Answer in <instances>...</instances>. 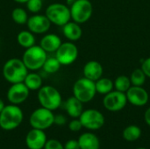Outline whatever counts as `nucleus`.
<instances>
[{"label": "nucleus", "instance_id": "31", "mask_svg": "<svg viewBox=\"0 0 150 149\" xmlns=\"http://www.w3.org/2000/svg\"><path fill=\"white\" fill-rule=\"evenodd\" d=\"M83 128L82 123L79 119H73L69 123V129L72 132H79Z\"/></svg>", "mask_w": 150, "mask_h": 149}, {"label": "nucleus", "instance_id": "10", "mask_svg": "<svg viewBox=\"0 0 150 149\" xmlns=\"http://www.w3.org/2000/svg\"><path fill=\"white\" fill-rule=\"evenodd\" d=\"M55 57L61 65H70L74 63L78 57V48L72 41L63 42L56 50Z\"/></svg>", "mask_w": 150, "mask_h": 149}, {"label": "nucleus", "instance_id": "11", "mask_svg": "<svg viewBox=\"0 0 150 149\" xmlns=\"http://www.w3.org/2000/svg\"><path fill=\"white\" fill-rule=\"evenodd\" d=\"M127 104L126 93L118 90H112L105 95L103 99L104 107L109 112H120L125 108Z\"/></svg>", "mask_w": 150, "mask_h": 149}, {"label": "nucleus", "instance_id": "15", "mask_svg": "<svg viewBox=\"0 0 150 149\" xmlns=\"http://www.w3.org/2000/svg\"><path fill=\"white\" fill-rule=\"evenodd\" d=\"M47 141L44 130L36 128H32L25 136V145L28 149H43Z\"/></svg>", "mask_w": 150, "mask_h": 149}, {"label": "nucleus", "instance_id": "24", "mask_svg": "<svg viewBox=\"0 0 150 149\" xmlns=\"http://www.w3.org/2000/svg\"><path fill=\"white\" fill-rule=\"evenodd\" d=\"M122 136L127 141H130V142L135 141L141 138L142 129L135 125L128 126L124 129L122 133Z\"/></svg>", "mask_w": 150, "mask_h": 149}, {"label": "nucleus", "instance_id": "3", "mask_svg": "<svg viewBox=\"0 0 150 149\" xmlns=\"http://www.w3.org/2000/svg\"><path fill=\"white\" fill-rule=\"evenodd\" d=\"M38 101L41 107L54 111L62 105V97L60 91L51 85H44L38 90Z\"/></svg>", "mask_w": 150, "mask_h": 149}, {"label": "nucleus", "instance_id": "22", "mask_svg": "<svg viewBox=\"0 0 150 149\" xmlns=\"http://www.w3.org/2000/svg\"><path fill=\"white\" fill-rule=\"evenodd\" d=\"M35 36L29 30H24L18 33L17 35V41L19 46L24 48L31 47L32 46L35 45Z\"/></svg>", "mask_w": 150, "mask_h": 149}, {"label": "nucleus", "instance_id": "5", "mask_svg": "<svg viewBox=\"0 0 150 149\" xmlns=\"http://www.w3.org/2000/svg\"><path fill=\"white\" fill-rule=\"evenodd\" d=\"M45 15L49 19L51 24L58 26H63L71 19L69 7L61 3H54L49 4L45 11Z\"/></svg>", "mask_w": 150, "mask_h": 149}, {"label": "nucleus", "instance_id": "7", "mask_svg": "<svg viewBox=\"0 0 150 149\" xmlns=\"http://www.w3.org/2000/svg\"><path fill=\"white\" fill-rule=\"evenodd\" d=\"M69 9L71 19L80 25L87 22L93 12V6L90 0H75Z\"/></svg>", "mask_w": 150, "mask_h": 149}, {"label": "nucleus", "instance_id": "27", "mask_svg": "<svg viewBox=\"0 0 150 149\" xmlns=\"http://www.w3.org/2000/svg\"><path fill=\"white\" fill-rule=\"evenodd\" d=\"M113 86L115 90L126 93L127 90L132 86L130 78L127 76H120L113 82Z\"/></svg>", "mask_w": 150, "mask_h": 149}, {"label": "nucleus", "instance_id": "39", "mask_svg": "<svg viewBox=\"0 0 150 149\" xmlns=\"http://www.w3.org/2000/svg\"><path fill=\"white\" fill-rule=\"evenodd\" d=\"M137 149H147V148H139Z\"/></svg>", "mask_w": 150, "mask_h": 149}, {"label": "nucleus", "instance_id": "23", "mask_svg": "<svg viewBox=\"0 0 150 149\" xmlns=\"http://www.w3.org/2000/svg\"><path fill=\"white\" fill-rule=\"evenodd\" d=\"M95 86L97 93L101 95H106L107 93L111 92L114 88L113 82L106 77H101L97 80L95 82Z\"/></svg>", "mask_w": 150, "mask_h": 149}, {"label": "nucleus", "instance_id": "35", "mask_svg": "<svg viewBox=\"0 0 150 149\" xmlns=\"http://www.w3.org/2000/svg\"><path fill=\"white\" fill-rule=\"evenodd\" d=\"M144 119H145L146 124L149 126H150V107L146 110V112L144 113Z\"/></svg>", "mask_w": 150, "mask_h": 149}, {"label": "nucleus", "instance_id": "1", "mask_svg": "<svg viewBox=\"0 0 150 149\" xmlns=\"http://www.w3.org/2000/svg\"><path fill=\"white\" fill-rule=\"evenodd\" d=\"M2 72L4 78L11 84H13L24 82L28 74V68L22 59L11 58L4 64Z\"/></svg>", "mask_w": 150, "mask_h": 149}, {"label": "nucleus", "instance_id": "36", "mask_svg": "<svg viewBox=\"0 0 150 149\" xmlns=\"http://www.w3.org/2000/svg\"><path fill=\"white\" fill-rule=\"evenodd\" d=\"M4 106H5V105H4V102L0 98V112L3 111V109L4 108Z\"/></svg>", "mask_w": 150, "mask_h": 149}, {"label": "nucleus", "instance_id": "19", "mask_svg": "<svg viewBox=\"0 0 150 149\" xmlns=\"http://www.w3.org/2000/svg\"><path fill=\"white\" fill-rule=\"evenodd\" d=\"M62 33L69 41L78 40L83 34V30L80 24L75 21H69L62 26Z\"/></svg>", "mask_w": 150, "mask_h": 149}, {"label": "nucleus", "instance_id": "4", "mask_svg": "<svg viewBox=\"0 0 150 149\" xmlns=\"http://www.w3.org/2000/svg\"><path fill=\"white\" fill-rule=\"evenodd\" d=\"M47 58V53L40 45H33L31 47L25 48L22 61L28 70L35 71L42 68Z\"/></svg>", "mask_w": 150, "mask_h": 149}, {"label": "nucleus", "instance_id": "9", "mask_svg": "<svg viewBox=\"0 0 150 149\" xmlns=\"http://www.w3.org/2000/svg\"><path fill=\"white\" fill-rule=\"evenodd\" d=\"M83 127L88 130H98L105 125V117L103 113L96 109H88L83 111L78 118Z\"/></svg>", "mask_w": 150, "mask_h": 149}, {"label": "nucleus", "instance_id": "14", "mask_svg": "<svg viewBox=\"0 0 150 149\" xmlns=\"http://www.w3.org/2000/svg\"><path fill=\"white\" fill-rule=\"evenodd\" d=\"M126 96L127 102L138 107L146 105L149 99L148 91L142 86L132 85L126 92Z\"/></svg>", "mask_w": 150, "mask_h": 149}, {"label": "nucleus", "instance_id": "30", "mask_svg": "<svg viewBox=\"0 0 150 149\" xmlns=\"http://www.w3.org/2000/svg\"><path fill=\"white\" fill-rule=\"evenodd\" d=\"M43 149H64V147L59 141L51 139L47 141Z\"/></svg>", "mask_w": 150, "mask_h": 149}, {"label": "nucleus", "instance_id": "12", "mask_svg": "<svg viewBox=\"0 0 150 149\" xmlns=\"http://www.w3.org/2000/svg\"><path fill=\"white\" fill-rule=\"evenodd\" d=\"M30 90L24 83H13L7 91V99L11 104L19 105L28 98Z\"/></svg>", "mask_w": 150, "mask_h": 149}, {"label": "nucleus", "instance_id": "18", "mask_svg": "<svg viewBox=\"0 0 150 149\" xmlns=\"http://www.w3.org/2000/svg\"><path fill=\"white\" fill-rule=\"evenodd\" d=\"M63 106L68 115L72 119H78L83 111V103L74 96L69 97L63 103Z\"/></svg>", "mask_w": 150, "mask_h": 149}, {"label": "nucleus", "instance_id": "34", "mask_svg": "<svg viewBox=\"0 0 150 149\" xmlns=\"http://www.w3.org/2000/svg\"><path fill=\"white\" fill-rule=\"evenodd\" d=\"M64 149H80V146L78 141L76 140H69L64 145Z\"/></svg>", "mask_w": 150, "mask_h": 149}, {"label": "nucleus", "instance_id": "21", "mask_svg": "<svg viewBox=\"0 0 150 149\" xmlns=\"http://www.w3.org/2000/svg\"><path fill=\"white\" fill-rule=\"evenodd\" d=\"M23 83L29 89V90H39L43 86L41 76L35 72H28Z\"/></svg>", "mask_w": 150, "mask_h": 149}, {"label": "nucleus", "instance_id": "8", "mask_svg": "<svg viewBox=\"0 0 150 149\" xmlns=\"http://www.w3.org/2000/svg\"><path fill=\"white\" fill-rule=\"evenodd\" d=\"M54 114L53 111L46 109L44 107H40L34 110L29 118V123L32 128H36L40 130H46L54 125Z\"/></svg>", "mask_w": 150, "mask_h": 149}, {"label": "nucleus", "instance_id": "29", "mask_svg": "<svg viewBox=\"0 0 150 149\" xmlns=\"http://www.w3.org/2000/svg\"><path fill=\"white\" fill-rule=\"evenodd\" d=\"M25 4H26L27 10L30 12L34 13V14L40 12L43 6L42 0H28Z\"/></svg>", "mask_w": 150, "mask_h": 149}, {"label": "nucleus", "instance_id": "26", "mask_svg": "<svg viewBox=\"0 0 150 149\" xmlns=\"http://www.w3.org/2000/svg\"><path fill=\"white\" fill-rule=\"evenodd\" d=\"M61 63L59 62V61L56 59V57H47L43 67L42 69L44 70V72L47 73V74H54L56 72L59 71V69L61 68Z\"/></svg>", "mask_w": 150, "mask_h": 149}, {"label": "nucleus", "instance_id": "32", "mask_svg": "<svg viewBox=\"0 0 150 149\" xmlns=\"http://www.w3.org/2000/svg\"><path fill=\"white\" fill-rule=\"evenodd\" d=\"M141 68L142 69V71L146 75V76L150 78V57L142 61Z\"/></svg>", "mask_w": 150, "mask_h": 149}, {"label": "nucleus", "instance_id": "2", "mask_svg": "<svg viewBox=\"0 0 150 149\" xmlns=\"http://www.w3.org/2000/svg\"><path fill=\"white\" fill-rule=\"evenodd\" d=\"M24 119V113L21 108L16 105H5L0 112V127L5 131H11L18 128Z\"/></svg>", "mask_w": 150, "mask_h": 149}, {"label": "nucleus", "instance_id": "20", "mask_svg": "<svg viewBox=\"0 0 150 149\" xmlns=\"http://www.w3.org/2000/svg\"><path fill=\"white\" fill-rule=\"evenodd\" d=\"M80 149H99L100 141L98 136L92 133H84L78 138Z\"/></svg>", "mask_w": 150, "mask_h": 149}, {"label": "nucleus", "instance_id": "37", "mask_svg": "<svg viewBox=\"0 0 150 149\" xmlns=\"http://www.w3.org/2000/svg\"><path fill=\"white\" fill-rule=\"evenodd\" d=\"M13 1L18 4H26L28 0H13Z\"/></svg>", "mask_w": 150, "mask_h": 149}, {"label": "nucleus", "instance_id": "13", "mask_svg": "<svg viewBox=\"0 0 150 149\" xmlns=\"http://www.w3.org/2000/svg\"><path fill=\"white\" fill-rule=\"evenodd\" d=\"M26 25L28 27V30L31 31L33 33L42 34L49 30L51 26V22L46 15L36 13L28 18Z\"/></svg>", "mask_w": 150, "mask_h": 149}, {"label": "nucleus", "instance_id": "6", "mask_svg": "<svg viewBox=\"0 0 150 149\" xmlns=\"http://www.w3.org/2000/svg\"><path fill=\"white\" fill-rule=\"evenodd\" d=\"M96 94L95 82L84 76L76 80L73 85V96L83 104L91 102L95 97Z\"/></svg>", "mask_w": 150, "mask_h": 149}, {"label": "nucleus", "instance_id": "33", "mask_svg": "<svg viewBox=\"0 0 150 149\" xmlns=\"http://www.w3.org/2000/svg\"><path fill=\"white\" fill-rule=\"evenodd\" d=\"M67 123V119L64 115L62 114H57L54 115V125L62 126H64Z\"/></svg>", "mask_w": 150, "mask_h": 149}, {"label": "nucleus", "instance_id": "17", "mask_svg": "<svg viewBox=\"0 0 150 149\" xmlns=\"http://www.w3.org/2000/svg\"><path fill=\"white\" fill-rule=\"evenodd\" d=\"M62 43V39L57 34L47 33L41 38L40 46L47 53H55Z\"/></svg>", "mask_w": 150, "mask_h": 149}, {"label": "nucleus", "instance_id": "28", "mask_svg": "<svg viewBox=\"0 0 150 149\" xmlns=\"http://www.w3.org/2000/svg\"><path fill=\"white\" fill-rule=\"evenodd\" d=\"M130 81L131 84L134 86H142L146 82V75L142 71V68H136L134 69L130 76Z\"/></svg>", "mask_w": 150, "mask_h": 149}, {"label": "nucleus", "instance_id": "25", "mask_svg": "<svg viewBox=\"0 0 150 149\" xmlns=\"http://www.w3.org/2000/svg\"><path fill=\"white\" fill-rule=\"evenodd\" d=\"M28 18L29 17H28L27 11L21 7H17V8L13 9L11 11V18L18 25L26 24Z\"/></svg>", "mask_w": 150, "mask_h": 149}, {"label": "nucleus", "instance_id": "16", "mask_svg": "<svg viewBox=\"0 0 150 149\" xmlns=\"http://www.w3.org/2000/svg\"><path fill=\"white\" fill-rule=\"evenodd\" d=\"M103 67L100 62L97 61H90L83 66V73L84 77L96 82L103 76Z\"/></svg>", "mask_w": 150, "mask_h": 149}, {"label": "nucleus", "instance_id": "38", "mask_svg": "<svg viewBox=\"0 0 150 149\" xmlns=\"http://www.w3.org/2000/svg\"><path fill=\"white\" fill-rule=\"evenodd\" d=\"M68 1V4H71L73 1H75V0H67Z\"/></svg>", "mask_w": 150, "mask_h": 149}]
</instances>
